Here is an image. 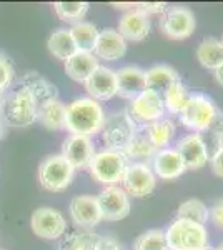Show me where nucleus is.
Segmentation results:
<instances>
[{
    "label": "nucleus",
    "instance_id": "obj_1",
    "mask_svg": "<svg viewBox=\"0 0 223 250\" xmlns=\"http://www.w3.org/2000/svg\"><path fill=\"white\" fill-rule=\"evenodd\" d=\"M105 112L99 100L92 97H79L67 105L65 128L72 135L93 137L102 132L105 124Z\"/></svg>",
    "mask_w": 223,
    "mask_h": 250
},
{
    "label": "nucleus",
    "instance_id": "obj_2",
    "mask_svg": "<svg viewBox=\"0 0 223 250\" xmlns=\"http://www.w3.org/2000/svg\"><path fill=\"white\" fill-rule=\"evenodd\" d=\"M39 104L23 85L0 97V119L10 127L25 128L37 122Z\"/></svg>",
    "mask_w": 223,
    "mask_h": 250
},
{
    "label": "nucleus",
    "instance_id": "obj_3",
    "mask_svg": "<svg viewBox=\"0 0 223 250\" xmlns=\"http://www.w3.org/2000/svg\"><path fill=\"white\" fill-rule=\"evenodd\" d=\"M168 250H206L208 232L205 225L175 219L165 230Z\"/></svg>",
    "mask_w": 223,
    "mask_h": 250
},
{
    "label": "nucleus",
    "instance_id": "obj_4",
    "mask_svg": "<svg viewBox=\"0 0 223 250\" xmlns=\"http://www.w3.org/2000/svg\"><path fill=\"white\" fill-rule=\"evenodd\" d=\"M127 167L128 162L122 152L103 148L93 155L92 162L88 165V172L93 180L110 187V185L122 184Z\"/></svg>",
    "mask_w": 223,
    "mask_h": 250
},
{
    "label": "nucleus",
    "instance_id": "obj_5",
    "mask_svg": "<svg viewBox=\"0 0 223 250\" xmlns=\"http://www.w3.org/2000/svg\"><path fill=\"white\" fill-rule=\"evenodd\" d=\"M75 168L63 159L62 154L48 155L40 162L39 182L40 187L48 192H62L72 184Z\"/></svg>",
    "mask_w": 223,
    "mask_h": 250
},
{
    "label": "nucleus",
    "instance_id": "obj_6",
    "mask_svg": "<svg viewBox=\"0 0 223 250\" xmlns=\"http://www.w3.org/2000/svg\"><path fill=\"white\" fill-rule=\"evenodd\" d=\"M100 134H102L105 148L122 152L135 137L137 124L127 112H117V114L105 117V124Z\"/></svg>",
    "mask_w": 223,
    "mask_h": 250
},
{
    "label": "nucleus",
    "instance_id": "obj_7",
    "mask_svg": "<svg viewBox=\"0 0 223 250\" xmlns=\"http://www.w3.org/2000/svg\"><path fill=\"white\" fill-rule=\"evenodd\" d=\"M217 110L218 108L215 107L210 97L203 94H192L185 110L180 114V120L185 127L195 130V134H202L210 127Z\"/></svg>",
    "mask_w": 223,
    "mask_h": 250
},
{
    "label": "nucleus",
    "instance_id": "obj_8",
    "mask_svg": "<svg viewBox=\"0 0 223 250\" xmlns=\"http://www.w3.org/2000/svg\"><path fill=\"white\" fill-rule=\"evenodd\" d=\"M197 20L190 9L182 5H173L165 10L160 20V29L168 39L183 40L195 32Z\"/></svg>",
    "mask_w": 223,
    "mask_h": 250
},
{
    "label": "nucleus",
    "instance_id": "obj_9",
    "mask_svg": "<svg viewBox=\"0 0 223 250\" xmlns=\"http://www.w3.org/2000/svg\"><path fill=\"white\" fill-rule=\"evenodd\" d=\"M128 115L135 124H152L155 120L163 119L165 114V105L163 99L160 94L152 90H143L139 94L135 99L130 100V105H128Z\"/></svg>",
    "mask_w": 223,
    "mask_h": 250
},
{
    "label": "nucleus",
    "instance_id": "obj_10",
    "mask_svg": "<svg viewBox=\"0 0 223 250\" xmlns=\"http://www.w3.org/2000/svg\"><path fill=\"white\" fill-rule=\"evenodd\" d=\"M97 202H99L100 213H102V220H108V222H117L125 219L130 213L132 208L130 197L119 185L105 187L97 195Z\"/></svg>",
    "mask_w": 223,
    "mask_h": 250
},
{
    "label": "nucleus",
    "instance_id": "obj_11",
    "mask_svg": "<svg viewBox=\"0 0 223 250\" xmlns=\"http://www.w3.org/2000/svg\"><path fill=\"white\" fill-rule=\"evenodd\" d=\"M155 185L157 177L147 164H128L122 179V188L128 193V197H147L155 190Z\"/></svg>",
    "mask_w": 223,
    "mask_h": 250
},
{
    "label": "nucleus",
    "instance_id": "obj_12",
    "mask_svg": "<svg viewBox=\"0 0 223 250\" xmlns=\"http://www.w3.org/2000/svg\"><path fill=\"white\" fill-rule=\"evenodd\" d=\"M30 227L35 235L42 237V239H60L67 230V220L59 210L50 207H40L30 219Z\"/></svg>",
    "mask_w": 223,
    "mask_h": 250
},
{
    "label": "nucleus",
    "instance_id": "obj_13",
    "mask_svg": "<svg viewBox=\"0 0 223 250\" xmlns=\"http://www.w3.org/2000/svg\"><path fill=\"white\" fill-rule=\"evenodd\" d=\"M95 145L90 137L83 135H68L62 145V155L75 170L88 168L93 155H95Z\"/></svg>",
    "mask_w": 223,
    "mask_h": 250
},
{
    "label": "nucleus",
    "instance_id": "obj_14",
    "mask_svg": "<svg viewBox=\"0 0 223 250\" xmlns=\"http://www.w3.org/2000/svg\"><path fill=\"white\" fill-rule=\"evenodd\" d=\"M85 90L93 100H110L117 95V72L112 68L99 65L95 72L85 82Z\"/></svg>",
    "mask_w": 223,
    "mask_h": 250
},
{
    "label": "nucleus",
    "instance_id": "obj_15",
    "mask_svg": "<svg viewBox=\"0 0 223 250\" xmlns=\"http://www.w3.org/2000/svg\"><path fill=\"white\" fill-rule=\"evenodd\" d=\"M72 220L79 225L80 229H92L100 224L102 213H100L97 197L92 195H77L72 199L70 207H68Z\"/></svg>",
    "mask_w": 223,
    "mask_h": 250
},
{
    "label": "nucleus",
    "instance_id": "obj_16",
    "mask_svg": "<svg viewBox=\"0 0 223 250\" xmlns=\"http://www.w3.org/2000/svg\"><path fill=\"white\" fill-rule=\"evenodd\" d=\"M177 150L183 160L186 170H198L210 162L208 152L200 134H188L178 142Z\"/></svg>",
    "mask_w": 223,
    "mask_h": 250
},
{
    "label": "nucleus",
    "instance_id": "obj_17",
    "mask_svg": "<svg viewBox=\"0 0 223 250\" xmlns=\"http://www.w3.org/2000/svg\"><path fill=\"white\" fill-rule=\"evenodd\" d=\"M127 54V40L119 34L117 29H103L99 34L93 55L100 60L117 62Z\"/></svg>",
    "mask_w": 223,
    "mask_h": 250
},
{
    "label": "nucleus",
    "instance_id": "obj_18",
    "mask_svg": "<svg viewBox=\"0 0 223 250\" xmlns=\"http://www.w3.org/2000/svg\"><path fill=\"white\" fill-rule=\"evenodd\" d=\"M152 170L155 177H160L162 180H173L183 175L186 167L177 148L167 147L163 150H158L153 157Z\"/></svg>",
    "mask_w": 223,
    "mask_h": 250
},
{
    "label": "nucleus",
    "instance_id": "obj_19",
    "mask_svg": "<svg viewBox=\"0 0 223 250\" xmlns=\"http://www.w3.org/2000/svg\"><path fill=\"white\" fill-rule=\"evenodd\" d=\"M117 95L122 99L132 100L137 95L147 90L145 87V70L139 65H125L117 70Z\"/></svg>",
    "mask_w": 223,
    "mask_h": 250
},
{
    "label": "nucleus",
    "instance_id": "obj_20",
    "mask_svg": "<svg viewBox=\"0 0 223 250\" xmlns=\"http://www.w3.org/2000/svg\"><path fill=\"white\" fill-rule=\"evenodd\" d=\"M119 34L125 40L130 42H142L150 34V19L133 7L132 10L125 12L119 20Z\"/></svg>",
    "mask_w": 223,
    "mask_h": 250
},
{
    "label": "nucleus",
    "instance_id": "obj_21",
    "mask_svg": "<svg viewBox=\"0 0 223 250\" xmlns=\"http://www.w3.org/2000/svg\"><path fill=\"white\" fill-rule=\"evenodd\" d=\"M99 59L95 57L90 52H77L75 55H72L70 59L65 62V72L67 75L75 82L85 83L88 77L93 72L99 68Z\"/></svg>",
    "mask_w": 223,
    "mask_h": 250
},
{
    "label": "nucleus",
    "instance_id": "obj_22",
    "mask_svg": "<svg viewBox=\"0 0 223 250\" xmlns=\"http://www.w3.org/2000/svg\"><path fill=\"white\" fill-rule=\"evenodd\" d=\"M37 122L47 130H63L67 125V105L59 99L39 105Z\"/></svg>",
    "mask_w": 223,
    "mask_h": 250
},
{
    "label": "nucleus",
    "instance_id": "obj_23",
    "mask_svg": "<svg viewBox=\"0 0 223 250\" xmlns=\"http://www.w3.org/2000/svg\"><path fill=\"white\" fill-rule=\"evenodd\" d=\"M177 80H180L178 72L167 63H158V65H153L148 70H145V87H147V90L157 92L160 95Z\"/></svg>",
    "mask_w": 223,
    "mask_h": 250
},
{
    "label": "nucleus",
    "instance_id": "obj_24",
    "mask_svg": "<svg viewBox=\"0 0 223 250\" xmlns=\"http://www.w3.org/2000/svg\"><path fill=\"white\" fill-rule=\"evenodd\" d=\"M20 85H23L34 95V99L37 100L39 105L45 102H50V100L59 99V90L54 83H50L47 79L40 77L35 72H30V74H25L20 80Z\"/></svg>",
    "mask_w": 223,
    "mask_h": 250
},
{
    "label": "nucleus",
    "instance_id": "obj_25",
    "mask_svg": "<svg viewBox=\"0 0 223 250\" xmlns=\"http://www.w3.org/2000/svg\"><path fill=\"white\" fill-rule=\"evenodd\" d=\"M47 47H48V52H50L55 59L63 60V62H67L72 55H75L77 52H79V48H77L68 29H57L52 32V35L48 37Z\"/></svg>",
    "mask_w": 223,
    "mask_h": 250
},
{
    "label": "nucleus",
    "instance_id": "obj_26",
    "mask_svg": "<svg viewBox=\"0 0 223 250\" xmlns=\"http://www.w3.org/2000/svg\"><path fill=\"white\" fill-rule=\"evenodd\" d=\"M197 59L202 67L215 72L223 63V42L215 37L202 40L197 48Z\"/></svg>",
    "mask_w": 223,
    "mask_h": 250
},
{
    "label": "nucleus",
    "instance_id": "obj_27",
    "mask_svg": "<svg viewBox=\"0 0 223 250\" xmlns=\"http://www.w3.org/2000/svg\"><path fill=\"white\" fill-rule=\"evenodd\" d=\"M122 154L125 155L127 160H133V164H147L150 159L155 157L157 148L147 139V135L137 132L127 147L122 150Z\"/></svg>",
    "mask_w": 223,
    "mask_h": 250
},
{
    "label": "nucleus",
    "instance_id": "obj_28",
    "mask_svg": "<svg viewBox=\"0 0 223 250\" xmlns=\"http://www.w3.org/2000/svg\"><path fill=\"white\" fill-rule=\"evenodd\" d=\"M145 135L152 142L153 147L158 150H163L168 147V144L172 142L173 135H175V124L170 119H160L155 122L148 124L145 128Z\"/></svg>",
    "mask_w": 223,
    "mask_h": 250
},
{
    "label": "nucleus",
    "instance_id": "obj_29",
    "mask_svg": "<svg viewBox=\"0 0 223 250\" xmlns=\"http://www.w3.org/2000/svg\"><path fill=\"white\" fill-rule=\"evenodd\" d=\"M68 30H70L72 39H74L75 45L80 52H90V54H93V48H95L97 39H99L100 34V30L93 23L82 20V22L72 23V27Z\"/></svg>",
    "mask_w": 223,
    "mask_h": 250
},
{
    "label": "nucleus",
    "instance_id": "obj_30",
    "mask_svg": "<svg viewBox=\"0 0 223 250\" xmlns=\"http://www.w3.org/2000/svg\"><path fill=\"white\" fill-rule=\"evenodd\" d=\"M190 95L192 94L188 92L185 83L182 82V80H177L175 83H172V85L162 94V99H163V105L168 112L180 115L182 112L185 110L186 104H188Z\"/></svg>",
    "mask_w": 223,
    "mask_h": 250
},
{
    "label": "nucleus",
    "instance_id": "obj_31",
    "mask_svg": "<svg viewBox=\"0 0 223 250\" xmlns=\"http://www.w3.org/2000/svg\"><path fill=\"white\" fill-rule=\"evenodd\" d=\"M99 240L100 235L92 229H80L68 233L60 244V250H95Z\"/></svg>",
    "mask_w": 223,
    "mask_h": 250
},
{
    "label": "nucleus",
    "instance_id": "obj_32",
    "mask_svg": "<svg viewBox=\"0 0 223 250\" xmlns=\"http://www.w3.org/2000/svg\"><path fill=\"white\" fill-rule=\"evenodd\" d=\"M177 219L205 225L210 220V207H206V204L198 199H188L178 205Z\"/></svg>",
    "mask_w": 223,
    "mask_h": 250
},
{
    "label": "nucleus",
    "instance_id": "obj_33",
    "mask_svg": "<svg viewBox=\"0 0 223 250\" xmlns=\"http://www.w3.org/2000/svg\"><path fill=\"white\" fill-rule=\"evenodd\" d=\"M90 3L88 2H55L54 10L59 15L60 20L68 23L82 22L83 17L87 15Z\"/></svg>",
    "mask_w": 223,
    "mask_h": 250
},
{
    "label": "nucleus",
    "instance_id": "obj_34",
    "mask_svg": "<svg viewBox=\"0 0 223 250\" xmlns=\"http://www.w3.org/2000/svg\"><path fill=\"white\" fill-rule=\"evenodd\" d=\"M133 250H168L165 232L152 229V230L140 233L133 242Z\"/></svg>",
    "mask_w": 223,
    "mask_h": 250
},
{
    "label": "nucleus",
    "instance_id": "obj_35",
    "mask_svg": "<svg viewBox=\"0 0 223 250\" xmlns=\"http://www.w3.org/2000/svg\"><path fill=\"white\" fill-rule=\"evenodd\" d=\"M14 79H15L14 65H12L9 57L0 52V97H3L9 92Z\"/></svg>",
    "mask_w": 223,
    "mask_h": 250
},
{
    "label": "nucleus",
    "instance_id": "obj_36",
    "mask_svg": "<svg viewBox=\"0 0 223 250\" xmlns=\"http://www.w3.org/2000/svg\"><path fill=\"white\" fill-rule=\"evenodd\" d=\"M135 9L142 12V14H145L147 17H150V15H155V14H165V10L168 7L165 2H137Z\"/></svg>",
    "mask_w": 223,
    "mask_h": 250
},
{
    "label": "nucleus",
    "instance_id": "obj_37",
    "mask_svg": "<svg viewBox=\"0 0 223 250\" xmlns=\"http://www.w3.org/2000/svg\"><path fill=\"white\" fill-rule=\"evenodd\" d=\"M205 132H208V134L217 135V137H220V139H223V112L222 110H217V114H215L212 124H210V127L206 128ZM202 134H203V132H202Z\"/></svg>",
    "mask_w": 223,
    "mask_h": 250
},
{
    "label": "nucleus",
    "instance_id": "obj_38",
    "mask_svg": "<svg viewBox=\"0 0 223 250\" xmlns=\"http://www.w3.org/2000/svg\"><path fill=\"white\" fill-rule=\"evenodd\" d=\"M210 167H212V172L215 175L223 179V147L210 159Z\"/></svg>",
    "mask_w": 223,
    "mask_h": 250
},
{
    "label": "nucleus",
    "instance_id": "obj_39",
    "mask_svg": "<svg viewBox=\"0 0 223 250\" xmlns=\"http://www.w3.org/2000/svg\"><path fill=\"white\" fill-rule=\"evenodd\" d=\"M210 219H212L218 227L223 229V199H218L210 208Z\"/></svg>",
    "mask_w": 223,
    "mask_h": 250
},
{
    "label": "nucleus",
    "instance_id": "obj_40",
    "mask_svg": "<svg viewBox=\"0 0 223 250\" xmlns=\"http://www.w3.org/2000/svg\"><path fill=\"white\" fill-rule=\"evenodd\" d=\"M95 250H122L119 242H117L113 237H100L99 245H97Z\"/></svg>",
    "mask_w": 223,
    "mask_h": 250
},
{
    "label": "nucleus",
    "instance_id": "obj_41",
    "mask_svg": "<svg viewBox=\"0 0 223 250\" xmlns=\"http://www.w3.org/2000/svg\"><path fill=\"white\" fill-rule=\"evenodd\" d=\"M110 5L113 9H120V10H132V7H135V3H120V2H112Z\"/></svg>",
    "mask_w": 223,
    "mask_h": 250
},
{
    "label": "nucleus",
    "instance_id": "obj_42",
    "mask_svg": "<svg viewBox=\"0 0 223 250\" xmlns=\"http://www.w3.org/2000/svg\"><path fill=\"white\" fill-rule=\"evenodd\" d=\"M213 77H215V80H217V83H220V85L223 87V63L213 72Z\"/></svg>",
    "mask_w": 223,
    "mask_h": 250
},
{
    "label": "nucleus",
    "instance_id": "obj_43",
    "mask_svg": "<svg viewBox=\"0 0 223 250\" xmlns=\"http://www.w3.org/2000/svg\"><path fill=\"white\" fill-rule=\"evenodd\" d=\"M3 134H5V127H3V120L0 119V139L3 137Z\"/></svg>",
    "mask_w": 223,
    "mask_h": 250
},
{
    "label": "nucleus",
    "instance_id": "obj_44",
    "mask_svg": "<svg viewBox=\"0 0 223 250\" xmlns=\"http://www.w3.org/2000/svg\"><path fill=\"white\" fill-rule=\"evenodd\" d=\"M218 250H223V244L220 245V247H218Z\"/></svg>",
    "mask_w": 223,
    "mask_h": 250
},
{
    "label": "nucleus",
    "instance_id": "obj_45",
    "mask_svg": "<svg viewBox=\"0 0 223 250\" xmlns=\"http://www.w3.org/2000/svg\"><path fill=\"white\" fill-rule=\"evenodd\" d=\"M206 250H218V249H210V247H208V249H206Z\"/></svg>",
    "mask_w": 223,
    "mask_h": 250
},
{
    "label": "nucleus",
    "instance_id": "obj_46",
    "mask_svg": "<svg viewBox=\"0 0 223 250\" xmlns=\"http://www.w3.org/2000/svg\"><path fill=\"white\" fill-rule=\"evenodd\" d=\"M222 42H223V40H222Z\"/></svg>",
    "mask_w": 223,
    "mask_h": 250
}]
</instances>
